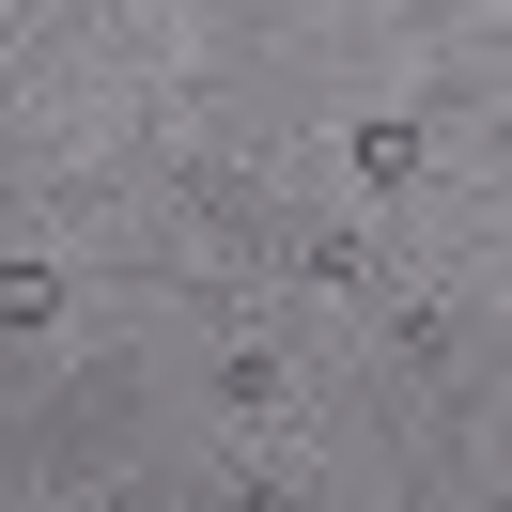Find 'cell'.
Returning <instances> with one entry per match:
<instances>
[{"label": "cell", "instance_id": "6da1fadb", "mask_svg": "<svg viewBox=\"0 0 512 512\" xmlns=\"http://www.w3.org/2000/svg\"><path fill=\"white\" fill-rule=\"evenodd\" d=\"M63 311V264H0V326H47Z\"/></svg>", "mask_w": 512, "mask_h": 512}]
</instances>
